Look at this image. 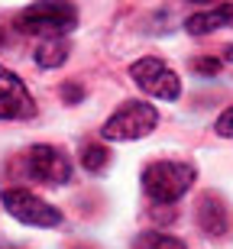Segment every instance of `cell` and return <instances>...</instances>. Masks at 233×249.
Instances as JSON below:
<instances>
[{"label":"cell","instance_id":"obj_1","mask_svg":"<svg viewBox=\"0 0 233 249\" xmlns=\"http://www.w3.org/2000/svg\"><path fill=\"white\" fill-rule=\"evenodd\" d=\"M78 23V10L72 3H33L17 17V29L29 36L62 39Z\"/></svg>","mask_w":233,"mask_h":249},{"label":"cell","instance_id":"obj_2","mask_svg":"<svg viewBox=\"0 0 233 249\" xmlns=\"http://www.w3.org/2000/svg\"><path fill=\"white\" fill-rule=\"evenodd\" d=\"M159 123V110L146 101H130L120 110L107 117V123L101 126V136L107 142H133V139L149 136Z\"/></svg>","mask_w":233,"mask_h":249},{"label":"cell","instance_id":"obj_3","mask_svg":"<svg viewBox=\"0 0 233 249\" xmlns=\"http://www.w3.org/2000/svg\"><path fill=\"white\" fill-rule=\"evenodd\" d=\"M195 185V168L188 162H152L143 172V188L152 201L172 204Z\"/></svg>","mask_w":233,"mask_h":249},{"label":"cell","instance_id":"obj_4","mask_svg":"<svg viewBox=\"0 0 233 249\" xmlns=\"http://www.w3.org/2000/svg\"><path fill=\"white\" fill-rule=\"evenodd\" d=\"M0 204L13 220L29 223V227H58L62 223V211L46 204L39 194L26 191V188H7L0 194Z\"/></svg>","mask_w":233,"mask_h":249},{"label":"cell","instance_id":"obj_5","mask_svg":"<svg viewBox=\"0 0 233 249\" xmlns=\"http://www.w3.org/2000/svg\"><path fill=\"white\" fill-rule=\"evenodd\" d=\"M130 74L133 81L140 84L143 91L149 94V97H159V101H175L178 94H181V81H178V74L168 68L162 58H140V62L130 65Z\"/></svg>","mask_w":233,"mask_h":249},{"label":"cell","instance_id":"obj_6","mask_svg":"<svg viewBox=\"0 0 233 249\" xmlns=\"http://www.w3.org/2000/svg\"><path fill=\"white\" fill-rule=\"evenodd\" d=\"M23 172L42 185H65L72 178V162L55 146H33L23 156Z\"/></svg>","mask_w":233,"mask_h":249},{"label":"cell","instance_id":"obj_7","mask_svg":"<svg viewBox=\"0 0 233 249\" xmlns=\"http://www.w3.org/2000/svg\"><path fill=\"white\" fill-rule=\"evenodd\" d=\"M33 113H36V104L29 97L26 84L0 65V120H26Z\"/></svg>","mask_w":233,"mask_h":249},{"label":"cell","instance_id":"obj_8","mask_svg":"<svg viewBox=\"0 0 233 249\" xmlns=\"http://www.w3.org/2000/svg\"><path fill=\"white\" fill-rule=\"evenodd\" d=\"M197 227L207 236H224L230 230V211H227V204L217 194H204L197 201Z\"/></svg>","mask_w":233,"mask_h":249},{"label":"cell","instance_id":"obj_9","mask_svg":"<svg viewBox=\"0 0 233 249\" xmlns=\"http://www.w3.org/2000/svg\"><path fill=\"white\" fill-rule=\"evenodd\" d=\"M230 23H233V3H227V7H214V10H204V13L188 17L185 29L191 36H204V33H214V29L230 26Z\"/></svg>","mask_w":233,"mask_h":249},{"label":"cell","instance_id":"obj_10","mask_svg":"<svg viewBox=\"0 0 233 249\" xmlns=\"http://www.w3.org/2000/svg\"><path fill=\"white\" fill-rule=\"evenodd\" d=\"M68 58V42L65 39H46L36 49V65L39 68H58Z\"/></svg>","mask_w":233,"mask_h":249},{"label":"cell","instance_id":"obj_11","mask_svg":"<svg viewBox=\"0 0 233 249\" xmlns=\"http://www.w3.org/2000/svg\"><path fill=\"white\" fill-rule=\"evenodd\" d=\"M133 249H188L181 240L168 236V233H159V230H149V233H140Z\"/></svg>","mask_w":233,"mask_h":249},{"label":"cell","instance_id":"obj_12","mask_svg":"<svg viewBox=\"0 0 233 249\" xmlns=\"http://www.w3.org/2000/svg\"><path fill=\"white\" fill-rule=\"evenodd\" d=\"M107 162H110V152H107V146H101V142H88V146L81 149V165L88 168V172H101Z\"/></svg>","mask_w":233,"mask_h":249},{"label":"cell","instance_id":"obj_13","mask_svg":"<svg viewBox=\"0 0 233 249\" xmlns=\"http://www.w3.org/2000/svg\"><path fill=\"white\" fill-rule=\"evenodd\" d=\"M191 68H195L197 74H204V78H214V74L220 71V62H217V58H195Z\"/></svg>","mask_w":233,"mask_h":249},{"label":"cell","instance_id":"obj_14","mask_svg":"<svg viewBox=\"0 0 233 249\" xmlns=\"http://www.w3.org/2000/svg\"><path fill=\"white\" fill-rule=\"evenodd\" d=\"M217 133H220V136H227V139H233V107L217 117Z\"/></svg>","mask_w":233,"mask_h":249},{"label":"cell","instance_id":"obj_15","mask_svg":"<svg viewBox=\"0 0 233 249\" xmlns=\"http://www.w3.org/2000/svg\"><path fill=\"white\" fill-rule=\"evenodd\" d=\"M65 97H68V104H75L72 97H81V88H75V84H65Z\"/></svg>","mask_w":233,"mask_h":249},{"label":"cell","instance_id":"obj_16","mask_svg":"<svg viewBox=\"0 0 233 249\" xmlns=\"http://www.w3.org/2000/svg\"><path fill=\"white\" fill-rule=\"evenodd\" d=\"M224 55H227V58H230V62H233V46H227V52H224Z\"/></svg>","mask_w":233,"mask_h":249},{"label":"cell","instance_id":"obj_17","mask_svg":"<svg viewBox=\"0 0 233 249\" xmlns=\"http://www.w3.org/2000/svg\"><path fill=\"white\" fill-rule=\"evenodd\" d=\"M0 42H3V36H0Z\"/></svg>","mask_w":233,"mask_h":249}]
</instances>
